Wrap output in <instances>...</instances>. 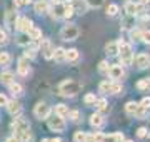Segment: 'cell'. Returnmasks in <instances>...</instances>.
<instances>
[{"instance_id": "1", "label": "cell", "mask_w": 150, "mask_h": 142, "mask_svg": "<svg viewBox=\"0 0 150 142\" xmlns=\"http://www.w3.org/2000/svg\"><path fill=\"white\" fill-rule=\"evenodd\" d=\"M80 89H82V85L79 82H75L72 79H67V80H64L59 85V94L64 95V97H74V95H77L80 92Z\"/></svg>"}, {"instance_id": "2", "label": "cell", "mask_w": 150, "mask_h": 142, "mask_svg": "<svg viewBox=\"0 0 150 142\" xmlns=\"http://www.w3.org/2000/svg\"><path fill=\"white\" fill-rule=\"evenodd\" d=\"M118 55H120V62L122 65H130L134 62V52L129 44H125L122 40H118Z\"/></svg>"}, {"instance_id": "3", "label": "cell", "mask_w": 150, "mask_h": 142, "mask_svg": "<svg viewBox=\"0 0 150 142\" xmlns=\"http://www.w3.org/2000/svg\"><path fill=\"white\" fill-rule=\"evenodd\" d=\"M80 35V30L75 23H67L62 30H60V37L64 40H75V38Z\"/></svg>"}, {"instance_id": "4", "label": "cell", "mask_w": 150, "mask_h": 142, "mask_svg": "<svg viewBox=\"0 0 150 142\" xmlns=\"http://www.w3.org/2000/svg\"><path fill=\"white\" fill-rule=\"evenodd\" d=\"M47 122H48V127H50V131H54V132H64L65 131V120L64 117H60V115H48L47 117Z\"/></svg>"}, {"instance_id": "5", "label": "cell", "mask_w": 150, "mask_h": 142, "mask_svg": "<svg viewBox=\"0 0 150 142\" xmlns=\"http://www.w3.org/2000/svg\"><path fill=\"white\" fill-rule=\"evenodd\" d=\"M12 131H13V136L18 137L20 134L30 131V124L25 119H15V122L12 124Z\"/></svg>"}, {"instance_id": "6", "label": "cell", "mask_w": 150, "mask_h": 142, "mask_svg": "<svg viewBox=\"0 0 150 142\" xmlns=\"http://www.w3.org/2000/svg\"><path fill=\"white\" fill-rule=\"evenodd\" d=\"M33 114H35V117L40 120L47 119L48 115H50V107H48L45 102H38L37 105H35V109H33Z\"/></svg>"}, {"instance_id": "7", "label": "cell", "mask_w": 150, "mask_h": 142, "mask_svg": "<svg viewBox=\"0 0 150 142\" xmlns=\"http://www.w3.org/2000/svg\"><path fill=\"white\" fill-rule=\"evenodd\" d=\"M52 12V15L55 18H64L65 17V10H67V4H62V2H54L52 9H48Z\"/></svg>"}, {"instance_id": "8", "label": "cell", "mask_w": 150, "mask_h": 142, "mask_svg": "<svg viewBox=\"0 0 150 142\" xmlns=\"http://www.w3.org/2000/svg\"><path fill=\"white\" fill-rule=\"evenodd\" d=\"M32 27L33 25H32V20H30V18H27V17H20V18H17L15 28L18 30V32H25L27 33Z\"/></svg>"}, {"instance_id": "9", "label": "cell", "mask_w": 150, "mask_h": 142, "mask_svg": "<svg viewBox=\"0 0 150 142\" xmlns=\"http://www.w3.org/2000/svg\"><path fill=\"white\" fill-rule=\"evenodd\" d=\"M125 12L129 13L130 17L137 15V13H142L144 12V4H135V2H127L125 4Z\"/></svg>"}, {"instance_id": "10", "label": "cell", "mask_w": 150, "mask_h": 142, "mask_svg": "<svg viewBox=\"0 0 150 142\" xmlns=\"http://www.w3.org/2000/svg\"><path fill=\"white\" fill-rule=\"evenodd\" d=\"M40 52H42V55L45 57V59H52V55H54V45H52V42L50 40H42L40 42Z\"/></svg>"}, {"instance_id": "11", "label": "cell", "mask_w": 150, "mask_h": 142, "mask_svg": "<svg viewBox=\"0 0 150 142\" xmlns=\"http://www.w3.org/2000/svg\"><path fill=\"white\" fill-rule=\"evenodd\" d=\"M70 7L74 9V12H77V13H85L87 10H88V5H87V2L85 0H70L69 2Z\"/></svg>"}, {"instance_id": "12", "label": "cell", "mask_w": 150, "mask_h": 142, "mask_svg": "<svg viewBox=\"0 0 150 142\" xmlns=\"http://www.w3.org/2000/svg\"><path fill=\"white\" fill-rule=\"evenodd\" d=\"M5 107H7V110H8V114L13 115V117L22 114V105H20V102H17V100H8Z\"/></svg>"}, {"instance_id": "13", "label": "cell", "mask_w": 150, "mask_h": 142, "mask_svg": "<svg viewBox=\"0 0 150 142\" xmlns=\"http://www.w3.org/2000/svg\"><path fill=\"white\" fill-rule=\"evenodd\" d=\"M108 75H110V79H113V80H118V79H122L123 77V69L122 65H112L108 67Z\"/></svg>"}, {"instance_id": "14", "label": "cell", "mask_w": 150, "mask_h": 142, "mask_svg": "<svg viewBox=\"0 0 150 142\" xmlns=\"http://www.w3.org/2000/svg\"><path fill=\"white\" fill-rule=\"evenodd\" d=\"M134 60H135V65L139 67V69H145V67H149V64H150V57L147 54H139Z\"/></svg>"}, {"instance_id": "15", "label": "cell", "mask_w": 150, "mask_h": 142, "mask_svg": "<svg viewBox=\"0 0 150 142\" xmlns=\"http://www.w3.org/2000/svg\"><path fill=\"white\" fill-rule=\"evenodd\" d=\"M15 23H17V13L12 12V10H8L7 15H5V25L10 28V30H13V28H15Z\"/></svg>"}, {"instance_id": "16", "label": "cell", "mask_w": 150, "mask_h": 142, "mask_svg": "<svg viewBox=\"0 0 150 142\" xmlns=\"http://www.w3.org/2000/svg\"><path fill=\"white\" fill-rule=\"evenodd\" d=\"M90 126L95 127V129H98V127L103 126V115L100 114V112H97V114H92L90 115Z\"/></svg>"}, {"instance_id": "17", "label": "cell", "mask_w": 150, "mask_h": 142, "mask_svg": "<svg viewBox=\"0 0 150 142\" xmlns=\"http://www.w3.org/2000/svg\"><path fill=\"white\" fill-rule=\"evenodd\" d=\"M13 79H15V74L10 70H4L2 74H0V82L5 84V85H8L10 82H13Z\"/></svg>"}, {"instance_id": "18", "label": "cell", "mask_w": 150, "mask_h": 142, "mask_svg": "<svg viewBox=\"0 0 150 142\" xmlns=\"http://www.w3.org/2000/svg\"><path fill=\"white\" fill-rule=\"evenodd\" d=\"M97 107V110L98 112H102V114H108L110 112V107H108L107 100L105 99H100V100H95V104H93Z\"/></svg>"}, {"instance_id": "19", "label": "cell", "mask_w": 150, "mask_h": 142, "mask_svg": "<svg viewBox=\"0 0 150 142\" xmlns=\"http://www.w3.org/2000/svg\"><path fill=\"white\" fill-rule=\"evenodd\" d=\"M28 72H30L28 60L27 59H20L18 60V74H20V75H27Z\"/></svg>"}, {"instance_id": "20", "label": "cell", "mask_w": 150, "mask_h": 142, "mask_svg": "<svg viewBox=\"0 0 150 142\" xmlns=\"http://www.w3.org/2000/svg\"><path fill=\"white\" fill-rule=\"evenodd\" d=\"M102 142H123V134H122V132H117V134L103 136Z\"/></svg>"}, {"instance_id": "21", "label": "cell", "mask_w": 150, "mask_h": 142, "mask_svg": "<svg viewBox=\"0 0 150 142\" xmlns=\"http://www.w3.org/2000/svg\"><path fill=\"white\" fill-rule=\"evenodd\" d=\"M48 9H50V7H48L47 0H38L37 4H35V12H37V13H47Z\"/></svg>"}, {"instance_id": "22", "label": "cell", "mask_w": 150, "mask_h": 142, "mask_svg": "<svg viewBox=\"0 0 150 142\" xmlns=\"http://www.w3.org/2000/svg\"><path fill=\"white\" fill-rule=\"evenodd\" d=\"M55 114L60 115V117H69V107L65 104H59V105H55Z\"/></svg>"}, {"instance_id": "23", "label": "cell", "mask_w": 150, "mask_h": 142, "mask_svg": "<svg viewBox=\"0 0 150 142\" xmlns=\"http://www.w3.org/2000/svg\"><path fill=\"white\" fill-rule=\"evenodd\" d=\"M52 59H55L57 62H64V60H65V50L62 49V47L54 49V55H52Z\"/></svg>"}, {"instance_id": "24", "label": "cell", "mask_w": 150, "mask_h": 142, "mask_svg": "<svg viewBox=\"0 0 150 142\" xmlns=\"http://www.w3.org/2000/svg\"><path fill=\"white\" fill-rule=\"evenodd\" d=\"M77 59H79V50H77V49L65 50V60H69V62H75Z\"/></svg>"}, {"instance_id": "25", "label": "cell", "mask_w": 150, "mask_h": 142, "mask_svg": "<svg viewBox=\"0 0 150 142\" xmlns=\"http://www.w3.org/2000/svg\"><path fill=\"white\" fill-rule=\"evenodd\" d=\"M105 50H107L108 55H117L118 54V42H108L105 45Z\"/></svg>"}, {"instance_id": "26", "label": "cell", "mask_w": 150, "mask_h": 142, "mask_svg": "<svg viewBox=\"0 0 150 142\" xmlns=\"http://www.w3.org/2000/svg\"><path fill=\"white\" fill-rule=\"evenodd\" d=\"M27 33H28V37H30V40H40L42 38V30L37 27H32Z\"/></svg>"}, {"instance_id": "27", "label": "cell", "mask_w": 150, "mask_h": 142, "mask_svg": "<svg viewBox=\"0 0 150 142\" xmlns=\"http://www.w3.org/2000/svg\"><path fill=\"white\" fill-rule=\"evenodd\" d=\"M137 89L140 90H150V79H140L139 82H137Z\"/></svg>"}, {"instance_id": "28", "label": "cell", "mask_w": 150, "mask_h": 142, "mask_svg": "<svg viewBox=\"0 0 150 142\" xmlns=\"http://www.w3.org/2000/svg\"><path fill=\"white\" fill-rule=\"evenodd\" d=\"M8 87H10V92L13 94V95H20L22 90H23L22 85H20V84H17V82H10V84H8Z\"/></svg>"}, {"instance_id": "29", "label": "cell", "mask_w": 150, "mask_h": 142, "mask_svg": "<svg viewBox=\"0 0 150 142\" xmlns=\"http://www.w3.org/2000/svg\"><path fill=\"white\" fill-rule=\"evenodd\" d=\"M10 54H7V52H0V65H8L10 64Z\"/></svg>"}, {"instance_id": "30", "label": "cell", "mask_w": 150, "mask_h": 142, "mask_svg": "<svg viewBox=\"0 0 150 142\" xmlns=\"http://www.w3.org/2000/svg\"><path fill=\"white\" fill-rule=\"evenodd\" d=\"M150 109H145V107H142V105L139 104V107H137V110H135V117H139V119H144L145 115L149 114Z\"/></svg>"}, {"instance_id": "31", "label": "cell", "mask_w": 150, "mask_h": 142, "mask_svg": "<svg viewBox=\"0 0 150 142\" xmlns=\"http://www.w3.org/2000/svg\"><path fill=\"white\" fill-rule=\"evenodd\" d=\"M139 104H135V102H129V104L125 105V112L129 115H135V110H137Z\"/></svg>"}, {"instance_id": "32", "label": "cell", "mask_w": 150, "mask_h": 142, "mask_svg": "<svg viewBox=\"0 0 150 142\" xmlns=\"http://www.w3.org/2000/svg\"><path fill=\"white\" fill-rule=\"evenodd\" d=\"M85 2H87V5L92 7V9H100L105 0H85Z\"/></svg>"}, {"instance_id": "33", "label": "cell", "mask_w": 150, "mask_h": 142, "mask_svg": "<svg viewBox=\"0 0 150 142\" xmlns=\"http://www.w3.org/2000/svg\"><path fill=\"white\" fill-rule=\"evenodd\" d=\"M117 12H118V5H115V4H110L107 7V15L113 17V15H117Z\"/></svg>"}, {"instance_id": "34", "label": "cell", "mask_w": 150, "mask_h": 142, "mask_svg": "<svg viewBox=\"0 0 150 142\" xmlns=\"http://www.w3.org/2000/svg\"><path fill=\"white\" fill-rule=\"evenodd\" d=\"M108 92H110V94H120V92H122V85H120V84H112V82H110V89H108Z\"/></svg>"}, {"instance_id": "35", "label": "cell", "mask_w": 150, "mask_h": 142, "mask_svg": "<svg viewBox=\"0 0 150 142\" xmlns=\"http://www.w3.org/2000/svg\"><path fill=\"white\" fill-rule=\"evenodd\" d=\"M95 100H97V97L93 95V94H87L85 97H83V102H85L87 105H93L95 104Z\"/></svg>"}, {"instance_id": "36", "label": "cell", "mask_w": 150, "mask_h": 142, "mask_svg": "<svg viewBox=\"0 0 150 142\" xmlns=\"http://www.w3.org/2000/svg\"><path fill=\"white\" fill-rule=\"evenodd\" d=\"M74 141L75 142H85V132H82V131L75 132L74 134Z\"/></svg>"}, {"instance_id": "37", "label": "cell", "mask_w": 150, "mask_h": 142, "mask_svg": "<svg viewBox=\"0 0 150 142\" xmlns=\"http://www.w3.org/2000/svg\"><path fill=\"white\" fill-rule=\"evenodd\" d=\"M140 40L150 45V30H145V32H142V35H140Z\"/></svg>"}, {"instance_id": "38", "label": "cell", "mask_w": 150, "mask_h": 142, "mask_svg": "<svg viewBox=\"0 0 150 142\" xmlns=\"http://www.w3.org/2000/svg\"><path fill=\"white\" fill-rule=\"evenodd\" d=\"M69 117L74 120V122H77V120L80 119V112H79V110H72V112H70L69 110Z\"/></svg>"}, {"instance_id": "39", "label": "cell", "mask_w": 150, "mask_h": 142, "mask_svg": "<svg viewBox=\"0 0 150 142\" xmlns=\"http://www.w3.org/2000/svg\"><path fill=\"white\" fill-rule=\"evenodd\" d=\"M17 42H18L20 45H28V44H30V37H28V33H27V35H22Z\"/></svg>"}, {"instance_id": "40", "label": "cell", "mask_w": 150, "mask_h": 142, "mask_svg": "<svg viewBox=\"0 0 150 142\" xmlns=\"http://www.w3.org/2000/svg\"><path fill=\"white\" fill-rule=\"evenodd\" d=\"M108 89H110V82L108 80H103L102 84H100V92H108Z\"/></svg>"}, {"instance_id": "41", "label": "cell", "mask_w": 150, "mask_h": 142, "mask_svg": "<svg viewBox=\"0 0 150 142\" xmlns=\"http://www.w3.org/2000/svg\"><path fill=\"white\" fill-rule=\"evenodd\" d=\"M35 55H37V50L33 49H27V52H25V57H28V59H35Z\"/></svg>"}, {"instance_id": "42", "label": "cell", "mask_w": 150, "mask_h": 142, "mask_svg": "<svg viewBox=\"0 0 150 142\" xmlns=\"http://www.w3.org/2000/svg\"><path fill=\"white\" fill-rule=\"evenodd\" d=\"M98 70H100V72H107L108 70V64L105 62V60H102V62L98 64Z\"/></svg>"}, {"instance_id": "43", "label": "cell", "mask_w": 150, "mask_h": 142, "mask_svg": "<svg viewBox=\"0 0 150 142\" xmlns=\"http://www.w3.org/2000/svg\"><path fill=\"white\" fill-rule=\"evenodd\" d=\"M7 44V33L0 28V45H5Z\"/></svg>"}, {"instance_id": "44", "label": "cell", "mask_w": 150, "mask_h": 142, "mask_svg": "<svg viewBox=\"0 0 150 142\" xmlns=\"http://www.w3.org/2000/svg\"><path fill=\"white\" fill-rule=\"evenodd\" d=\"M140 105L145 107V109H150V97H144L142 99V102H140Z\"/></svg>"}, {"instance_id": "45", "label": "cell", "mask_w": 150, "mask_h": 142, "mask_svg": "<svg viewBox=\"0 0 150 142\" xmlns=\"http://www.w3.org/2000/svg\"><path fill=\"white\" fill-rule=\"evenodd\" d=\"M74 15V9L70 7V4H67V10H65V18H70Z\"/></svg>"}, {"instance_id": "46", "label": "cell", "mask_w": 150, "mask_h": 142, "mask_svg": "<svg viewBox=\"0 0 150 142\" xmlns=\"http://www.w3.org/2000/svg\"><path fill=\"white\" fill-rule=\"evenodd\" d=\"M130 35H132V38H134V40H140L142 32H139V30H132V33H130Z\"/></svg>"}, {"instance_id": "47", "label": "cell", "mask_w": 150, "mask_h": 142, "mask_svg": "<svg viewBox=\"0 0 150 142\" xmlns=\"http://www.w3.org/2000/svg\"><path fill=\"white\" fill-rule=\"evenodd\" d=\"M7 102H8V99L4 95V94H0V107H4V105H7Z\"/></svg>"}, {"instance_id": "48", "label": "cell", "mask_w": 150, "mask_h": 142, "mask_svg": "<svg viewBox=\"0 0 150 142\" xmlns=\"http://www.w3.org/2000/svg\"><path fill=\"white\" fill-rule=\"evenodd\" d=\"M137 136H139V137H145V136H147V129H145V127H140L139 131H137Z\"/></svg>"}, {"instance_id": "49", "label": "cell", "mask_w": 150, "mask_h": 142, "mask_svg": "<svg viewBox=\"0 0 150 142\" xmlns=\"http://www.w3.org/2000/svg\"><path fill=\"white\" fill-rule=\"evenodd\" d=\"M93 139H95V142H102L103 134H100V132H95V134H93Z\"/></svg>"}, {"instance_id": "50", "label": "cell", "mask_w": 150, "mask_h": 142, "mask_svg": "<svg viewBox=\"0 0 150 142\" xmlns=\"http://www.w3.org/2000/svg\"><path fill=\"white\" fill-rule=\"evenodd\" d=\"M30 0H15V7H22V5H25V4H28Z\"/></svg>"}, {"instance_id": "51", "label": "cell", "mask_w": 150, "mask_h": 142, "mask_svg": "<svg viewBox=\"0 0 150 142\" xmlns=\"http://www.w3.org/2000/svg\"><path fill=\"white\" fill-rule=\"evenodd\" d=\"M7 142H20V139H18L17 136H13V137H8V139H7Z\"/></svg>"}, {"instance_id": "52", "label": "cell", "mask_w": 150, "mask_h": 142, "mask_svg": "<svg viewBox=\"0 0 150 142\" xmlns=\"http://www.w3.org/2000/svg\"><path fill=\"white\" fill-rule=\"evenodd\" d=\"M50 142H62L60 139H50Z\"/></svg>"}, {"instance_id": "53", "label": "cell", "mask_w": 150, "mask_h": 142, "mask_svg": "<svg viewBox=\"0 0 150 142\" xmlns=\"http://www.w3.org/2000/svg\"><path fill=\"white\" fill-rule=\"evenodd\" d=\"M150 0H140V4H149Z\"/></svg>"}, {"instance_id": "54", "label": "cell", "mask_w": 150, "mask_h": 142, "mask_svg": "<svg viewBox=\"0 0 150 142\" xmlns=\"http://www.w3.org/2000/svg\"><path fill=\"white\" fill-rule=\"evenodd\" d=\"M43 142H50V141H48V139H45V141H43Z\"/></svg>"}, {"instance_id": "55", "label": "cell", "mask_w": 150, "mask_h": 142, "mask_svg": "<svg viewBox=\"0 0 150 142\" xmlns=\"http://www.w3.org/2000/svg\"><path fill=\"white\" fill-rule=\"evenodd\" d=\"M125 142H134V141H125Z\"/></svg>"}, {"instance_id": "56", "label": "cell", "mask_w": 150, "mask_h": 142, "mask_svg": "<svg viewBox=\"0 0 150 142\" xmlns=\"http://www.w3.org/2000/svg\"><path fill=\"white\" fill-rule=\"evenodd\" d=\"M149 141H150V137H149Z\"/></svg>"}]
</instances>
